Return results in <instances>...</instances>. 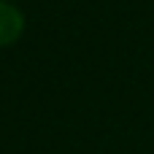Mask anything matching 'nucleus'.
<instances>
[{
  "label": "nucleus",
  "mask_w": 154,
  "mask_h": 154,
  "mask_svg": "<svg viewBox=\"0 0 154 154\" xmlns=\"http://www.w3.org/2000/svg\"><path fill=\"white\" fill-rule=\"evenodd\" d=\"M24 30V16L16 5L0 0V46H11L22 38Z\"/></svg>",
  "instance_id": "obj_1"
}]
</instances>
